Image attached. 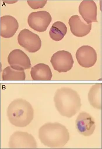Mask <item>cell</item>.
Here are the masks:
<instances>
[{
  "mask_svg": "<svg viewBox=\"0 0 102 149\" xmlns=\"http://www.w3.org/2000/svg\"><path fill=\"white\" fill-rule=\"evenodd\" d=\"M10 123L17 127H26L32 122L34 111L32 105L26 100L17 99L10 104L7 109Z\"/></svg>",
  "mask_w": 102,
  "mask_h": 149,
  "instance_id": "obj_3",
  "label": "cell"
},
{
  "mask_svg": "<svg viewBox=\"0 0 102 149\" xmlns=\"http://www.w3.org/2000/svg\"><path fill=\"white\" fill-rule=\"evenodd\" d=\"M51 21V15L46 11L32 12L28 18L29 26L38 32L46 31Z\"/></svg>",
  "mask_w": 102,
  "mask_h": 149,
  "instance_id": "obj_7",
  "label": "cell"
},
{
  "mask_svg": "<svg viewBox=\"0 0 102 149\" xmlns=\"http://www.w3.org/2000/svg\"><path fill=\"white\" fill-rule=\"evenodd\" d=\"M75 56L78 63L83 68H91L97 62V52L89 46H82L80 47L77 50Z\"/></svg>",
  "mask_w": 102,
  "mask_h": 149,
  "instance_id": "obj_10",
  "label": "cell"
},
{
  "mask_svg": "<svg viewBox=\"0 0 102 149\" xmlns=\"http://www.w3.org/2000/svg\"><path fill=\"white\" fill-rule=\"evenodd\" d=\"M67 32V28L65 24L61 21H57L53 24L49 34L52 40L55 41H60L64 38Z\"/></svg>",
  "mask_w": 102,
  "mask_h": 149,
  "instance_id": "obj_16",
  "label": "cell"
},
{
  "mask_svg": "<svg viewBox=\"0 0 102 149\" xmlns=\"http://www.w3.org/2000/svg\"><path fill=\"white\" fill-rule=\"evenodd\" d=\"M47 0H39V1H27L28 4L32 9L34 10L38 9L43 8L46 4Z\"/></svg>",
  "mask_w": 102,
  "mask_h": 149,
  "instance_id": "obj_18",
  "label": "cell"
},
{
  "mask_svg": "<svg viewBox=\"0 0 102 149\" xmlns=\"http://www.w3.org/2000/svg\"><path fill=\"white\" fill-rule=\"evenodd\" d=\"M8 63L11 67L17 71H24L32 68L29 58L23 51L14 50L8 55Z\"/></svg>",
  "mask_w": 102,
  "mask_h": 149,
  "instance_id": "obj_8",
  "label": "cell"
},
{
  "mask_svg": "<svg viewBox=\"0 0 102 149\" xmlns=\"http://www.w3.org/2000/svg\"><path fill=\"white\" fill-rule=\"evenodd\" d=\"M102 84H96L92 86L88 93V100L91 106L101 109Z\"/></svg>",
  "mask_w": 102,
  "mask_h": 149,
  "instance_id": "obj_15",
  "label": "cell"
},
{
  "mask_svg": "<svg viewBox=\"0 0 102 149\" xmlns=\"http://www.w3.org/2000/svg\"><path fill=\"white\" fill-rule=\"evenodd\" d=\"M69 24L72 34L75 36L83 37L88 35L92 29V24H88L83 18L78 15L71 16Z\"/></svg>",
  "mask_w": 102,
  "mask_h": 149,
  "instance_id": "obj_11",
  "label": "cell"
},
{
  "mask_svg": "<svg viewBox=\"0 0 102 149\" xmlns=\"http://www.w3.org/2000/svg\"><path fill=\"white\" fill-rule=\"evenodd\" d=\"M79 11L82 18L88 24L98 22L97 7L94 1L84 0L80 4Z\"/></svg>",
  "mask_w": 102,
  "mask_h": 149,
  "instance_id": "obj_12",
  "label": "cell"
},
{
  "mask_svg": "<svg viewBox=\"0 0 102 149\" xmlns=\"http://www.w3.org/2000/svg\"><path fill=\"white\" fill-rule=\"evenodd\" d=\"M1 36L4 38L12 37L18 29V21L11 15H4L1 17Z\"/></svg>",
  "mask_w": 102,
  "mask_h": 149,
  "instance_id": "obj_13",
  "label": "cell"
},
{
  "mask_svg": "<svg viewBox=\"0 0 102 149\" xmlns=\"http://www.w3.org/2000/svg\"><path fill=\"white\" fill-rule=\"evenodd\" d=\"M39 138L44 145L52 148L64 147L70 140L68 129L58 123H48L39 130Z\"/></svg>",
  "mask_w": 102,
  "mask_h": 149,
  "instance_id": "obj_2",
  "label": "cell"
},
{
  "mask_svg": "<svg viewBox=\"0 0 102 149\" xmlns=\"http://www.w3.org/2000/svg\"><path fill=\"white\" fill-rule=\"evenodd\" d=\"M9 147L11 149L37 148V141L32 135L27 132L18 131L13 133L9 141Z\"/></svg>",
  "mask_w": 102,
  "mask_h": 149,
  "instance_id": "obj_6",
  "label": "cell"
},
{
  "mask_svg": "<svg viewBox=\"0 0 102 149\" xmlns=\"http://www.w3.org/2000/svg\"><path fill=\"white\" fill-rule=\"evenodd\" d=\"M17 40L20 46L30 53L37 52L42 47V40L39 36L28 29L20 31Z\"/></svg>",
  "mask_w": 102,
  "mask_h": 149,
  "instance_id": "obj_4",
  "label": "cell"
},
{
  "mask_svg": "<svg viewBox=\"0 0 102 149\" xmlns=\"http://www.w3.org/2000/svg\"><path fill=\"white\" fill-rule=\"evenodd\" d=\"M2 80L4 81H24L25 79L24 71H17L8 66L3 70Z\"/></svg>",
  "mask_w": 102,
  "mask_h": 149,
  "instance_id": "obj_17",
  "label": "cell"
},
{
  "mask_svg": "<svg viewBox=\"0 0 102 149\" xmlns=\"http://www.w3.org/2000/svg\"><path fill=\"white\" fill-rule=\"evenodd\" d=\"M75 125L79 133L85 136H90L96 128L94 118L85 112L79 114L75 121Z\"/></svg>",
  "mask_w": 102,
  "mask_h": 149,
  "instance_id": "obj_9",
  "label": "cell"
},
{
  "mask_svg": "<svg viewBox=\"0 0 102 149\" xmlns=\"http://www.w3.org/2000/svg\"><path fill=\"white\" fill-rule=\"evenodd\" d=\"M54 101L56 109L60 114L68 118L75 116L79 111L82 105L79 94L70 88L58 89Z\"/></svg>",
  "mask_w": 102,
  "mask_h": 149,
  "instance_id": "obj_1",
  "label": "cell"
},
{
  "mask_svg": "<svg viewBox=\"0 0 102 149\" xmlns=\"http://www.w3.org/2000/svg\"><path fill=\"white\" fill-rule=\"evenodd\" d=\"M30 75L34 81H50L52 73L50 67L44 63H39L32 68Z\"/></svg>",
  "mask_w": 102,
  "mask_h": 149,
  "instance_id": "obj_14",
  "label": "cell"
},
{
  "mask_svg": "<svg viewBox=\"0 0 102 149\" xmlns=\"http://www.w3.org/2000/svg\"><path fill=\"white\" fill-rule=\"evenodd\" d=\"M51 63L56 71L59 73L66 72L73 68L74 61L71 53L62 50L57 52L53 55Z\"/></svg>",
  "mask_w": 102,
  "mask_h": 149,
  "instance_id": "obj_5",
  "label": "cell"
}]
</instances>
